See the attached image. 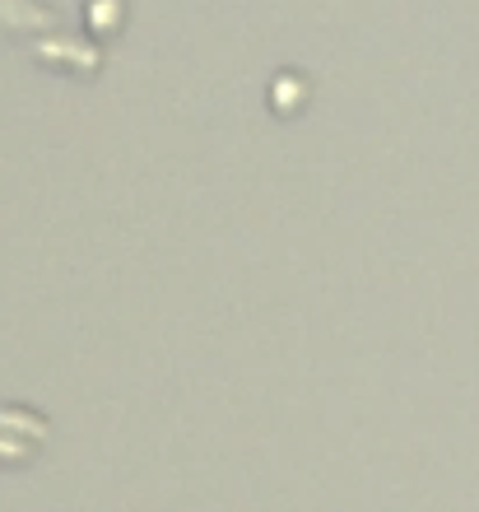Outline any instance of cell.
Segmentation results:
<instances>
[{
	"instance_id": "cell-2",
	"label": "cell",
	"mask_w": 479,
	"mask_h": 512,
	"mask_svg": "<svg viewBox=\"0 0 479 512\" xmlns=\"http://www.w3.org/2000/svg\"><path fill=\"white\" fill-rule=\"evenodd\" d=\"M0 424H14V429L33 433V438H42V433H47V424H42V419H33V415H24V410H0Z\"/></svg>"
},
{
	"instance_id": "cell-1",
	"label": "cell",
	"mask_w": 479,
	"mask_h": 512,
	"mask_svg": "<svg viewBox=\"0 0 479 512\" xmlns=\"http://www.w3.org/2000/svg\"><path fill=\"white\" fill-rule=\"evenodd\" d=\"M0 24L5 28H52L56 14L42 0H0Z\"/></svg>"
}]
</instances>
